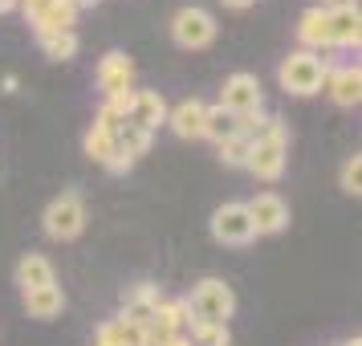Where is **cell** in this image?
I'll list each match as a JSON object with an SVG mask.
<instances>
[{"label":"cell","instance_id":"cell-1","mask_svg":"<svg viewBox=\"0 0 362 346\" xmlns=\"http://www.w3.org/2000/svg\"><path fill=\"white\" fill-rule=\"evenodd\" d=\"M285 163H289V131L281 118L264 115V122L252 134V155H248L245 171L261 183H277L285 175Z\"/></svg>","mask_w":362,"mask_h":346},{"label":"cell","instance_id":"cell-2","mask_svg":"<svg viewBox=\"0 0 362 346\" xmlns=\"http://www.w3.org/2000/svg\"><path fill=\"white\" fill-rule=\"evenodd\" d=\"M326 69H329V62L322 53L293 50L277 66V82H281V90L293 94V98H313V94H322V86H326Z\"/></svg>","mask_w":362,"mask_h":346},{"label":"cell","instance_id":"cell-3","mask_svg":"<svg viewBox=\"0 0 362 346\" xmlns=\"http://www.w3.org/2000/svg\"><path fill=\"white\" fill-rule=\"evenodd\" d=\"M187 310L192 318L199 322H220V326H228V318L236 313V294H232V285L224 277H204L192 289L187 297Z\"/></svg>","mask_w":362,"mask_h":346},{"label":"cell","instance_id":"cell-4","mask_svg":"<svg viewBox=\"0 0 362 346\" xmlns=\"http://www.w3.org/2000/svg\"><path fill=\"white\" fill-rule=\"evenodd\" d=\"M41 229L49 241H78L86 229V204L78 192H62L57 200H49V208L41 216Z\"/></svg>","mask_w":362,"mask_h":346},{"label":"cell","instance_id":"cell-5","mask_svg":"<svg viewBox=\"0 0 362 346\" xmlns=\"http://www.w3.org/2000/svg\"><path fill=\"white\" fill-rule=\"evenodd\" d=\"M220 33V25L208 8H199V4H183L180 13L171 17V41L180 45V50H208Z\"/></svg>","mask_w":362,"mask_h":346},{"label":"cell","instance_id":"cell-6","mask_svg":"<svg viewBox=\"0 0 362 346\" xmlns=\"http://www.w3.org/2000/svg\"><path fill=\"white\" fill-rule=\"evenodd\" d=\"M212 241L216 245H252L257 241V229H252V220H248V208L240 200H228V204H220L212 212Z\"/></svg>","mask_w":362,"mask_h":346},{"label":"cell","instance_id":"cell-7","mask_svg":"<svg viewBox=\"0 0 362 346\" xmlns=\"http://www.w3.org/2000/svg\"><path fill=\"white\" fill-rule=\"evenodd\" d=\"M220 106H224L228 115H236V118L264 110V94H261L257 74H245V69L228 74V78H224V90H220Z\"/></svg>","mask_w":362,"mask_h":346},{"label":"cell","instance_id":"cell-8","mask_svg":"<svg viewBox=\"0 0 362 346\" xmlns=\"http://www.w3.org/2000/svg\"><path fill=\"white\" fill-rule=\"evenodd\" d=\"M245 208H248V220H252L257 236H277V232L289 229V204L277 192H257Z\"/></svg>","mask_w":362,"mask_h":346},{"label":"cell","instance_id":"cell-9","mask_svg":"<svg viewBox=\"0 0 362 346\" xmlns=\"http://www.w3.org/2000/svg\"><path fill=\"white\" fill-rule=\"evenodd\" d=\"M329 94L334 106H342V110H354L362 102V69L358 62H346V66H329L326 69V86H322Z\"/></svg>","mask_w":362,"mask_h":346},{"label":"cell","instance_id":"cell-10","mask_svg":"<svg viewBox=\"0 0 362 346\" xmlns=\"http://www.w3.org/2000/svg\"><path fill=\"white\" fill-rule=\"evenodd\" d=\"M159 285H151V281H139V285H127L122 289V310H118V318L122 322H131V326L147 330L151 318H155V306H159Z\"/></svg>","mask_w":362,"mask_h":346},{"label":"cell","instance_id":"cell-11","mask_svg":"<svg viewBox=\"0 0 362 346\" xmlns=\"http://www.w3.org/2000/svg\"><path fill=\"white\" fill-rule=\"evenodd\" d=\"M94 82H98L102 98H110V94H122V90H134V62L127 57L122 50H110L106 57L98 62L94 69Z\"/></svg>","mask_w":362,"mask_h":346},{"label":"cell","instance_id":"cell-12","mask_svg":"<svg viewBox=\"0 0 362 346\" xmlns=\"http://www.w3.org/2000/svg\"><path fill=\"white\" fill-rule=\"evenodd\" d=\"M127 122L139 127V131L155 134L167 122V102L159 90H134L131 94V110H127Z\"/></svg>","mask_w":362,"mask_h":346},{"label":"cell","instance_id":"cell-13","mask_svg":"<svg viewBox=\"0 0 362 346\" xmlns=\"http://www.w3.org/2000/svg\"><path fill=\"white\" fill-rule=\"evenodd\" d=\"M204 110H208L204 98H183L167 110V127L175 131V139H187V143L204 139Z\"/></svg>","mask_w":362,"mask_h":346},{"label":"cell","instance_id":"cell-14","mask_svg":"<svg viewBox=\"0 0 362 346\" xmlns=\"http://www.w3.org/2000/svg\"><path fill=\"white\" fill-rule=\"evenodd\" d=\"M29 25H33L37 37L41 33H74V25H78V8H74L69 0H45L33 17H29Z\"/></svg>","mask_w":362,"mask_h":346},{"label":"cell","instance_id":"cell-15","mask_svg":"<svg viewBox=\"0 0 362 346\" xmlns=\"http://www.w3.org/2000/svg\"><path fill=\"white\" fill-rule=\"evenodd\" d=\"M297 41H301V50L310 53H322L329 50V13L326 8H305L301 17H297Z\"/></svg>","mask_w":362,"mask_h":346},{"label":"cell","instance_id":"cell-16","mask_svg":"<svg viewBox=\"0 0 362 346\" xmlns=\"http://www.w3.org/2000/svg\"><path fill=\"white\" fill-rule=\"evenodd\" d=\"M362 45V13L338 8L329 13V50H358Z\"/></svg>","mask_w":362,"mask_h":346},{"label":"cell","instance_id":"cell-17","mask_svg":"<svg viewBox=\"0 0 362 346\" xmlns=\"http://www.w3.org/2000/svg\"><path fill=\"white\" fill-rule=\"evenodd\" d=\"M17 285H21V294H33V289L57 285L49 257H41V253H25V257L17 261Z\"/></svg>","mask_w":362,"mask_h":346},{"label":"cell","instance_id":"cell-18","mask_svg":"<svg viewBox=\"0 0 362 346\" xmlns=\"http://www.w3.org/2000/svg\"><path fill=\"white\" fill-rule=\"evenodd\" d=\"M21 297H25L29 318H37V322H53V318H62V310H66L62 285H45V289H33V294H21Z\"/></svg>","mask_w":362,"mask_h":346},{"label":"cell","instance_id":"cell-19","mask_svg":"<svg viewBox=\"0 0 362 346\" xmlns=\"http://www.w3.org/2000/svg\"><path fill=\"white\" fill-rule=\"evenodd\" d=\"M192 322V310H187V297H159V306H155V318H151V326L167 330V334H183Z\"/></svg>","mask_w":362,"mask_h":346},{"label":"cell","instance_id":"cell-20","mask_svg":"<svg viewBox=\"0 0 362 346\" xmlns=\"http://www.w3.org/2000/svg\"><path fill=\"white\" fill-rule=\"evenodd\" d=\"M94 346H147V334L122 318H106L94 334Z\"/></svg>","mask_w":362,"mask_h":346},{"label":"cell","instance_id":"cell-21","mask_svg":"<svg viewBox=\"0 0 362 346\" xmlns=\"http://www.w3.org/2000/svg\"><path fill=\"white\" fill-rule=\"evenodd\" d=\"M232 134H240V118L228 115L220 102H216V106H208V110H204V139H212L216 147H220V143H224V139H232Z\"/></svg>","mask_w":362,"mask_h":346},{"label":"cell","instance_id":"cell-22","mask_svg":"<svg viewBox=\"0 0 362 346\" xmlns=\"http://www.w3.org/2000/svg\"><path fill=\"white\" fill-rule=\"evenodd\" d=\"M115 151H118V143H115V131L110 127H102V122H94L90 131H86V155L94 159V163H110L115 159Z\"/></svg>","mask_w":362,"mask_h":346},{"label":"cell","instance_id":"cell-23","mask_svg":"<svg viewBox=\"0 0 362 346\" xmlns=\"http://www.w3.org/2000/svg\"><path fill=\"white\" fill-rule=\"evenodd\" d=\"M115 143H118V151H122L127 159H134V163H139V159H143V155L151 151V143H155V134L139 131V127H131V122H122V127L115 131Z\"/></svg>","mask_w":362,"mask_h":346},{"label":"cell","instance_id":"cell-24","mask_svg":"<svg viewBox=\"0 0 362 346\" xmlns=\"http://www.w3.org/2000/svg\"><path fill=\"white\" fill-rule=\"evenodd\" d=\"M37 45H41V53L49 57V62H74L78 57V33H41L37 37Z\"/></svg>","mask_w":362,"mask_h":346},{"label":"cell","instance_id":"cell-25","mask_svg":"<svg viewBox=\"0 0 362 346\" xmlns=\"http://www.w3.org/2000/svg\"><path fill=\"white\" fill-rule=\"evenodd\" d=\"M187 338H192V346H228L232 342L228 326H220V322H199V318L187 322Z\"/></svg>","mask_w":362,"mask_h":346},{"label":"cell","instance_id":"cell-26","mask_svg":"<svg viewBox=\"0 0 362 346\" xmlns=\"http://www.w3.org/2000/svg\"><path fill=\"white\" fill-rule=\"evenodd\" d=\"M216 151H220V163H224V167L245 171V167H248V155H252V143H248L245 134H232V139H224Z\"/></svg>","mask_w":362,"mask_h":346},{"label":"cell","instance_id":"cell-27","mask_svg":"<svg viewBox=\"0 0 362 346\" xmlns=\"http://www.w3.org/2000/svg\"><path fill=\"white\" fill-rule=\"evenodd\" d=\"M338 183H342L346 196L358 200V192H362V155H350V159H346V163H342V175H338Z\"/></svg>","mask_w":362,"mask_h":346},{"label":"cell","instance_id":"cell-28","mask_svg":"<svg viewBox=\"0 0 362 346\" xmlns=\"http://www.w3.org/2000/svg\"><path fill=\"white\" fill-rule=\"evenodd\" d=\"M317 8H326V13H338V8H358V0H317Z\"/></svg>","mask_w":362,"mask_h":346},{"label":"cell","instance_id":"cell-29","mask_svg":"<svg viewBox=\"0 0 362 346\" xmlns=\"http://www.w3.org/2000/svg\"><path fill=\"white\" fill-rule=\"evenodd\" d=\"M220 4H224V8H236V13H240V8H252L257 0H220Z\"/></svg>","mask_w":362,"mask_h":346},{"label":"cell","instance_id":"cell-30","mask_svg":"<svg viewBox=\"0 0 362 346\" xmlns=\"http://www.w3.org/2000/svg\"><path fill=\"white\" fill-rule=\"evenodd\" d=\"M69 4H74V8H78V13H82V8H98L102 0H69Z\"/></svg>","mask_w":362,"mask_h":346},{"label":"cell","instance_id":"cell-31","mask_svg":"<svg viewBox=\"0 0 362 346\" xmlns=\"http://www.w3.org/2000/svg\"><path fill=\"white\" fill-rule=\"evenodd\" d=\"M13 8H17V0H0V17H4V13H13Z\"/></svg>","mask_w":362,"mask_h":346},{"label":"cell","instance_id":"cell-32","mask_svg":"<svg viewBox=\"0 0 362 346\" xmlns=\"http://www.w3.org/2000/svg\"><path fill=\"white\" fill-rule=\"evenodd\" d=\"M342 346H362V338H358V334H354V338H346Z\"/></svg>","mask_w":362,"mask_h":346}]
</instances>
